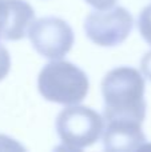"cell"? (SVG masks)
<instances>
[{
    "mask_svg": "<svg viewBox=\"0 0 151 152\" xmlns=\"http://www.w3.org/2000/svg\"><path fill=\"white\" fill-rule=\"evenodd\" d=\"M102 95L106 121L143 123L147 105L144 79L138 69L126 66L111 69L102 80Z\"/></svg>",
    "mask_w": 151,
    "mask_h": 152,
    "instance_id": "6da1fadb",
    "label": "cell"
},
{
    "mask_svg": "<svg viewBox=\"0 0 151 152\" xmlns=\"http://www.w3.org/2000/svg\"><path fill=\"white\" fill-rule=\"evenodd\" d=\"M37 88L45 100L75 105L84 100L90 81L83 69L70 61L58 60L45 64L37 77Z\"/></svg>",
    "mask_w": 151,
    "mask_h": 152,
    "instance_id": "7a4b0ae2",
    "label": "cell"
},
{
    "mask_svg": "<svg viewBox=\"0 0 151 152\" xmlns=\"http://www.w3.org/2000/svg\"><path fill=\"white\" fill-rule=\"evenodd\" d=\"M56 132L67 150L80 151L98 142L103 132V118L92 108L75 104L58 115Z\"/></svg>",
    "mask_w": 151,
    "mask_h": 152,
    "instance_id": "3957f363",
    "label": "cell"
},
{
    "mask_svg": "<svg viewBox=\"0 0 151 152\" xmlns=\"http://www.w3.org/2000/svg\"><path fill=\"white\" fill-rule=\"evenodd\" d=\"M28 37L39 55L51 60H59L71 51L74 31L66 20L55 16L40 18L29 24Z\"/></svg>",
    "mask_w": 151,
    "mask_h": 152,
    "instance_id": "277c9868",
    "label": "cell"
},
{
    "mask_svg": "<svg viewBox=\"0 0 151 152\" xmlns=\"http://www.w3.org/2000/svg\"><path fill=\"white\" fill-rule=\"evenodd\" d=\"M134 19L125 7L94 11L86 18L84 31L88 39L100 47H115L128 37L133 31Z\"/></svg>",
    "mask_w": 151,
    "mask_h": 152,
    "instance_id": "5b68a950",
    "label": "cell"
},
{
    "mask_svg": "<svg viewBox=\"0 0 151 152\" xmlns=\"http://www.w3.org/2000/svg\"><path fill=\"white\" fill-rule=\"evenodd\" d=\"M34 18V8L26 0H0V39L21 40Z\"/></svg>",
    "mask_w": 151,
    "mask_h": 152,
    "instance_id": "8992f818",
    "label": "cell"
},
{
    "mask_svg": "<svg viewBox=\"0 0 151 152\" xmlns=\"http://www.w3.org/2000/svg\"><path fill=\"white\" fill-rule=\"evenodd\" d=\"M147 143L141 123L134 121H107L103 134V147L106 151H136Z\"/></svg>",
    "mask_w": 151,
    "mask_h": 152,
    "instance_id": "52a82bcc",
    "label": "cell"
},
{
    "mask_svg": "<svg viewBox=\"0 0 151 152\" xmlns=\"http://www.w3.org/2000/svg\"><path fill=\"white\" fill-rule=\"evenodd\" d=\"M138 28L144 42L151 45V4L146 5L139 13Z\"/></svg>",
    "mask_w": 151,
    "mask_h": 152,
    "instance_id": "ba28073f",
    "label": "cell"
},
{
    "mask_svg": "<svg viewBox=\"0 0 151 152\" xmlns=\"http://www.w3.org/2000/svg\"><path fill=\"white\" fill-rule=\"evenodd\" d=\"M11 69V56L8 50L0 44V81L10 74Z\"/></svg>",
    "mask_w": 151,
    "mask_h": 152,
    "instance_id": "9c48e42d",
    "label": "cell"
},
{
    "mask_svg": "<svg viewBox=\"0 0 151 152\" xmlns=\"http://www.w3.org/2000/svg\"><path fill=\"white\" fill-rule=\"evenodd\" d=\"M141 69L143 75L151 81V51L144 53V56L141 60Z\"/></svg>",
    "mask_w": 151,
    "mask_h": 152,
    "instance_id": "30bf717a",
    "label": "cell"
},
{
    "mask_svg": "<svg viewBox=\"0 0 151 152\" xmlns=\"http://www.w3.org/2000/svg\"><path fill=\"white\" fill-rule=\"evenodd\" d=\"M90 5H92L94 8L99 11H103V10H108L111 8L112 5L117 3V0H86Z\"/></svg>",
    "mask_w": 151,
    "mask_h": 152,
    "instance_id": "8fae6325",
    "label": "cell"
}]
</instances>
